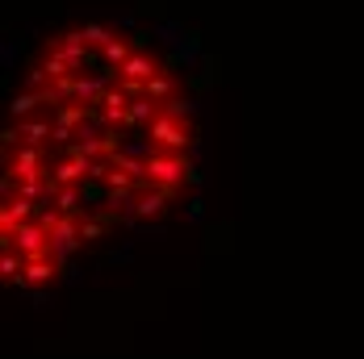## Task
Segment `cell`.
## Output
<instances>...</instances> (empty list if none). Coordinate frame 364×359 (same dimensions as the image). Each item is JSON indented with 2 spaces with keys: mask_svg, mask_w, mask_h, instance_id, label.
Returning a JSON list of instances; mask_svg holds the SVG:
<instances>
[{
  "mask_svg": "<svg viewBox=\"0 0 364 359\" xmlns=\"http://www.w3.org/2000/svg\"><path fill=\"white\" fill-rule=\"evenodd\" d=\"M184 176H193V167H188V159L181 150H151L146 155V184L176 192L184 184Z\"/></svg>",
  "mask_w": 364,
  "mask_h": 359,
  "instance_id": "6da1fadb",
  "label": "cell"
},
{
  "mask_svg": "<svg viewBox=\"0 0 364 359\" xmlns=\"http://www.w3.org/2000/svg\"><path fill=\"white\" fill-rule=\"evenodd\" d=\"M146 138L159 146V150H181V155H184V146L193 143V121L172 117V113H168V105H164V113L146 126Z\"/></svg>",
  "mask_w": 364,
  "mask_h": 359,
  "instance_id": "7a4b0ae2",
  "label": "cell"
},
{
  "mask_svg": "<svg viewBox=\"0 0 364 359\" xmlns=\"http://www.w3.org/2000/svg\"><path fill=\"white\" fill-rule=\"evenodd\" d=\"M4 247H17V251L26 255V259H38V255H50V230L30 217V221H21L13 234H0V251Z\"/></svg>",
  "mask_w": 364,
  "mask_h": 359,
  "instance_id": "3957f363",
  "label": "cell"
},
{
  "mask_svg": "<svg viewBox=\"0 0 364 359\" xmlns=\"http://www.w3.org/2000/svg\"><path fill=\"white\" fill-rule=\"evenodd\" d=\"M80 243H84V221L75 214H63L55 221V230H50V255H55L59 263H68Z\"/></svg>",
  "mask_w": 364,
  "mask_h": 359,
  "instance_id": "277c9868",
  "label": "cell"
},
{
  "mask_svg": "<svg viewBox=\"0 0 364 359\" xmlns=\"http://www.w3.org/2000/svg\"><path fill=\"white\" fill-rule=\"evenodd\" d=\"M30 217H38V201H30V197H4V205H0V234H13L21 221H30Z\"/></svg>",
  "mask_w": 364,
  "mask_h": 359,
  "instance_id": "5b68a950",
  "label": "cell"
},
{
  "mask_svg": "<svg viewBox=\"0 0 364 359\" xmlns=\"http://www.w3.org/2000/svg\"><path fill=\"white\" fill-rule=\"evenodd\" d=\"M168 201H172V192H168V188L143 184V188H139V197H134V205H130V214H134V217H143V221H151V217H164Z\"/></svg>",
  "mask_w": 364,
  "mask_h": 359,
  "instance_id": "8992f818",
  "label": "cell"
},
{
  "mask_svg": "<svg viewBox=\"0 0 364 359\" xmlns=\"http://www.w3.org/2000/svg\"><path fill=\"white\" fill-rule=\"evenodd\" d=\"M59 259L55 255H38V259H26V285H50L59 276Z\"/></svg>",
  "mask_w": 364,
  "mask_h": 359,
  "instance_id": "52a82bcc",
  "label": "cell"
},
{
  "mask_svg": "<svg viewBox=\"0 0 364 359\" xmlns=\"http://www.w3.org/2000/svg\"><path fill=\"white\" fill-rule=\"evenodd\" d=\"M80 197H84V192H80V184L59 188V192H55V209H59V214H80Z\"/></svg>",
  "mask_w": 364,
  "mask_h": 359,
  "instance_id": "ba28073f",
  "label": "cell"
}]
</instances>
